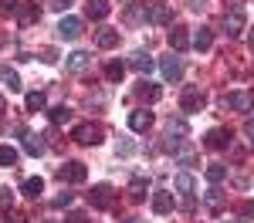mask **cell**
I'll use <instances>...</instances> for the list:
<instances>
[{
	"label": "cell",
	"mask_w": 254,
	"mask_h": 223,
	"mask_svg": "<svg viewBox=\"0 0 254 223\" xmlns=\"http://www.w3.org/2000/svg\"><path fill=\"white\" fill-rule=\"evenodd\" d=\"M102 135H105V129H102V125H95V122L75 125V132H71V139L81 142V145H98V142H102Z\"/></svg>",
	"instance_id": "1"
},
{
	"label": "cell",
	"mask_w": 254,
	"mask_h": 223,
	"mask_svg": "<svg viewBox=\"0 0 254 223\" xmlns=\"http://www.w3.org/2000/svg\"><path fill=\"white\" fill-rule=\"evenodd\" d=\"M244 7H231L227 14H224V31H227V38H241V31H244Z\"/></svg>",
	"instance_id": "2"
},
{
	"label": "cell",
	"mask_w": 254,
	"mask_h": 223,
	"mask_svg": "<svg viewBox=\"0 0 254 223\" xmlns=\"http://www.w3.org/2000/svg\"><path fill=\"white\" fill-rule=\"evenodd\" d=\"M203 101H207V95H203L196 85H190V88L183 91V98H180V108H183L187 115H193V112H200V108H203Z\"/></svg>",
	"instance_id": "3"
},
{
	"label": "cell",
	"mask_w": 254,
	"mask_h": 223,
	"mask_svg": "<svg viewBox=\"0 0 254 223\" xmlns=\"http://www.w3.org/2000/svg\"><path fill=\"white\" fill-rule=\"evenodd\" d=\"M88 203H92V206H98V210H109V206L116 203V193H112V186H105V182L92 186V193H88Z\"/></svg>",
	"instance_id": "4"
},
{
	"label": "cell",
	"mask_w": 254,
	"mask_h": 223,
	"mask_svg": "<svg viewBox=\"0 0 254 223\" xmlns=\"http://www.w3.org/2000/svg\"><path fill=\"white\" fill-rule=\"evenodd\" d=\"M173 186L180 189V193H183V196H187V200H183V210L190 213V210H193V189H196L193 176H190V173H180V176L173 179Z\"/></svg>",
	"instance_id": "5"
},
{
	"label": "cell",
	"mask_w": 254,
	"mask_h": 223,
	"mask_svg": "<svg viewBox=\"0 0 254 223\" xmlns=\"http://www.w3.org/2000/svg\"><path fill=\"white\" fill-rule=\"evenodd\" d=\"M224 105H231L234 112H251L254 108V95L251 91H231V95L224 98Z\"/></svg>",
	"instance_id": "6"
},
{
	"label": "cell",
	"mask_w": 254,
	"mask_h": 223,
	"mask_svg": "<svg viewBox=\"0 0 254 223\" xmlns=\"http://www.w3.org/2000/svg\"><path fill=\"white\" fill-rule=\"evenodd\" d=\"M64 182H85V176H88V169H85V162H64L58 173Z\"/></svg>",
	"instance_id": "7"
},
{
	"label": "cell",
	"mask_w": 254,
	"mask_h": 223,
	"mask_svg": "<svg viewBox=\"0 0 254 223\" xmlns=\"http://www.w3.org/2000/svg\"><path fill=\"white\" fill-rule=\"evenodd\" d=\"M34 20H41V7H38V3H31V0H24V3L17 7V24H20V27H31Z\"/></svg>",
	"instance_id": "8"
},
{
	"label": "cell",
	"mask_w": 254,
	"mask_h": 223,
	"mask_svg": "<svg viewBox=\"0 0 254 223\" xmlns=\"http://www.w3.org/2000/svg\"><path fill=\"white\" fill-rule=\"evenodd\" d=\"M159 71H163V78H166V81H180V78H183V61L176 58V54H170V58H163Z\"/></svg>",
	"instance_id": "9"
},
{
	"label": "cell",
	"mask_w": 254,
	"mask_h": 223,
	"mask_svg": "<svg viewBox=\"0 0 254 223\" xmlns=\"http://www.w3.org/2000/svg\"><path fill=\"white\" fill-rule=\"evenodd\" d=\"M81 34V20L78 17H61L58 20V38L61 41H75Z\"/></svg>",
	"instance_id": "10"
},
{
	"label": "cell",
	"mask_w": 254,
	"mask_h": 223,
	"mask_svg": "<svg viewBox=\"0 0 254 223\" xmlns=\"http://www.w3.org/2000/svg\"><path fill=\"white\" fill-rule=\"evenodd\" d=\"M149 125H153V112H146V108L129 112V129H132V132H146Z\"/></svg>",
	"instance_id": "11"
},
{
	"label": "cell",
	"mask_w": 254,
	"mask_h": 223,
	"mask_svg": "<svg viewBox=\"0 0 254 223\" xmlns=\"http://www.w3.org/2000/svg\"><path fill=\"white\" fill-rule=\"evenodd\" d=\"M170 210H173V193H166V189H156V193H153V213L166 217Z\"/></svg>",
	"instance_id": "12"
},
{
	"label": "cell",
	"mask_w": 254,
	"mask_h": 223,
	"mask_svg": "<svg viewBox=\"0 0 254 223\" xmlns=\"http://www.w3.org/2000/svg\"><path fill=\"white\" fill-rule=\"evenodd\" d=\"M136 98L146 101V105H153V101L163 98V91H159L156 85H149V81H139V85H136Z\"/></svg>",
	"instance_id": "13"
},
{
	"label": "cell",
	"mask_w": 254,
	"mask_h": 223,
	"mask_svg": "<svg viewBox=\"0 0 254 223\" xmlns=\"http://www.w3.org/2000/svg\"><path fill=\"white\" fill-rule=\"evenodd\" d=\"M170 47H173V54H183V51H187V47H190V34H187V31H183V27H173V31H170Z\"/></svg>",
	"instance_id": "14"
},
{
	"label": "cell",
	"mask_w": 254,
	"mask_h": 223,
	"mask_svg": "<svg viewBox=\"0 0 254 223\" xmlns=\"http://www.w3.org/2000/svg\"><path fill=\"white\" fill-rule=\"evenodd\" d=\"M203 203H207V210H210V213H220V210H224V203H227V196L220 193V186H210V189L203 193Z\"/></svg>",
	"instance_id": "15"
},
{
	"label": "cell",
	"mask_w": 254,
	"mask_h": 223,
	"mask_svg": "<svg viewBox=\"0 0 254 223\" xmlns=\"http://www.w3.org/2000/svg\"><path fill=\"white\" fill-rule=\"evenodd\" d=\"M20 193H24L27 200H38L41 193H44V179H41V176H27V179L20 182Z\"/></svg>",
	"instance_id": "16"
},
{
	"label": "cell",
	"mask_w": 254,
	"mask_h": 223,
	"mask_svg": "<svg viewBox=\"0 0 254 223\" xmlns=\"http://www.w3.org/2000/svg\"><path fill=\"white\" fill-rule=\"evenodd\" d=\"M231 145V132L227 129H210L207 132V149H227Z\"/></svg>",
	"instance_id": "17"
},
{
	"label": "cell",
	"mask_w": 254,
	"mask_h": 223,
	"mask_svg": "<svg viewBox=\"0 0 254 223\" xmlns=\"http://www.w3.org/2000/svg\"><path fill=\"white\" fill-rule=\"evenodd\" d=\"M88 64H92L88 51H71V54H68V61H64V68H68V71H85Z\"/></svg>",
	"instance_id": "18"
},
{
	"label": "cell",
	"mask_w": 254,
	"mask_h": 223,
	"mask_svg": "<svg viewBox=\"0 0 254 223\" xmlns=\"http://www.w3.org/2000/svg\"><path fill=\"white\" fill-rule=\"evenodd\" d=\"M129 64H132V68H136L139 75H149V71H153V68H156V61L149 58V54H146V51H136V54H132V58H129Z\"/></svg>",
	"instance_id": "19"
},
{
	"label": "cell",
	"mask_w": 254,
	"mask_h": 223,
	"mask_svg": "<svg viewBox=\"0 0 254 223\" xmlns=\"http://www.w3.org/2000/svg\"><path fill=\"white\" fill-rule=\"evenodd\" d=\"M95 44L102 47V51H112V47L119 44V31H112V27H102V31L95 34Z\"/></svg>",
	"instance_id": "20"
},
{
	"label": "cell",
	"mask_w": 254,
	"mask_h": 223,
	"mask_svg": "<svg viewBox=\"0 0 254 223\" xmlns=\"http://www.w3.org/2000/svg\"><path fill=\"white\" fill-rule=\"evenodd\" d=\"M149 24H166L170 20V3H163V0H156V3H149Z\"/></svg>",
	"instance_id": "21"
},
{
	"label": "cell",
	"mask_w": 254,
	"mask_h": 223,
	"mask_svg": "<svg viewBox=\"0 0 254 223\" xmlns=\"http://www.w3.org/2000/svg\"><path fill=\"white\" fill-rule=\"evenodd\" d=\"M0 81H3L10 91H20V75L10 68V64H0Z\"/></svg>",
	"instance_id": "22"
},
{
	"label": "cell",
	"mask_w": 254,
	"mask_h": 223,
	"mask_svg": "<svg viewBox=\"0 0 254 223\" xmlns=\"http://www.w3.org/2000/svg\"><path fill=\"white\" fill-rule=\"evenodd\" d=\"M207 179H210V186H220V182L227 179V166L224 162H210L207 166Z\"/></svg>",
	"instance_id": "23"
},
{
	"label": "cell",
	"mask_w": 254,
	"mask_h": 223,
	"mask_svg": "<svg viewBox=\"0 0 254 223\" xmlns=\"http://www.w3.org/2000/svg\"><path fill=\"white\" fill-rule=\"evenodd\" d=\"M24 152L27 156H44V142L38 135H31V132H24Z\"/></svg>",
	"instance_id": "24"
},
{
	"label": "cell",
	"mask_w": 254,
	"mask_h": 223,
	"mask_svg": "<svg viewBox=\"0 0 254 223\" xmlns=\"http://www.w3.org/2000/svg\"><path fill=\"white\" fill-rule=\"evenodd\" d=\"M109 10H112V7H109L105 0H88V17H92V20H105V17H109Z\"/></svg>",
	"instance_id": "25"
},
{
	"label": "cell",
	"mask_w": 254,
	"mask_h": 223,
	"mask_svg": "<svg viewBox=\"0 0 254 223\" xmlns=\"http://www.w3.org/2000/svg\"><path fill=\"white\" fill-rule=\"evenodd\" d=\"M146 17H149V7H146V3H132V7L126 10V20H129V24H139V20H146Z\"/></svg>",
	"instance_id": "26"
},
{
	"label": "cell",
	"mask_w": 254,
	"mask_h": 223,
	"mask_svg": "<svg viewBox=\"0 0 254 223\" xmlns=\"http://www.w3.org/2000/svg\"><path fill=\"white\" fill-rule=\"evenodd\" d=\"M146 189H149V182L142 179V176H139V179H132V182H129V200L139 203L142 196H146Z\"/></svg>",
	"instance_id": "27"
},
{
	"label": "cell",
	"mask_w": 254,
	"mask_h": 223,
	"mask_svg": "<svg viewBox=\"0 0 254 223\" xmlns=\"http://www.w3.org/2000/svg\"><path fill=\"white\" fill-rule=\"evenodd\" d=\"M210 44H214V34H210L207 27H200L196 38H193V47H196V51H210Z\"/></svg>",
	"instance_id": "28"
},
{
	"label": "cell",
	"mask_w": 254,
	"mask_h": 223,
	"mask_svg": "<svg viewBox=\"0 0 254 223\" xmlns=\"http://www.w3.org/2000/svg\"><path fill=\"white\" fill-rule=\"evenodd\" d=\"M122 75H126V64L122 61H109L105 64V78L109 81H122Z\"/></svg>",
	"instance_id": "29"
},
{
	"label": "cell",
	"mask_w": 254,
	"mask_h": 223,
	"mask_svg": "<svg viewBox=\"0 0 254 223\" xmlns=\"http://www.w3.org/2000/svg\"><path fill=\"white\" fill-rule=\"evenodd\" d=\"M44 108H48V98L41 91H31L27 95V112H44Z\"/></svg>",
	"instance_id": "30"
},
{
	"label": "cell",
	"mask_w": 254,
	"mask_h": 223,
	"mask_svg": "<svg viewBox=\"0 0 254 223\" xmlns=\"http://www.w3.org/2000/svg\"><path fill=\"white\" fill-rule=\"evenodd\" d=\"M0 166H17V149L14 145H0Z\"/></svg>",
	"instance_id": "31"
},
{
	"label": "cell",
	"mask_w": 254,
	"mask_h": 223,
	"mask_svg": "<svg viewBox=\"0 0 254 223\" xmlns=\"http://www.w3.org/2000/svg\"><path fill=\"white\" fill-rule=\"evenodd\" d=\"M51 122H55V125H68V122H71V108H64V105L51 108Z\"/></svg>",
	"instance_id": "32"
},
{
	"label": "cell",
	"mask_w": 254,
	"mask_h": 223,
	"mask_svg": "<svg viewBox=\"0 0 254 223\" xmlns=\"http://www.w3.org/2000/svg\"><path fill=\"white\" fill-rule=\"evenodd\" d=\"M0 210H3V213H7V210H14V193H10L7 186L0 189Z\"/></svg>",
	"instance_id": "33"
},
{
	"label": "cell",
	"mask_w": 254,
	"mask_h": 223,
	"mask_svg": "<svg viewBox=\"0 0 254 223\" xmlns=\"http://www.w3.org/2000/svg\"><path fill=\"white\" fill-rule=\"evenodd\" d=\"M71 200H75V196H71V193H58V196H55V203H51V206H55V210H64V206H71Z\"/></svg>",
	"instance_id": "34"
},
{
	"label": "cell",
	"mask_w": 254,
	"mask_h": 223,
	"mask_svg": "<svg viewBox=\"0 0 254 223\" xmlns=\"http://www.w3.org/2000/svg\"><path fill=\"white\" fill-rule=\"evenodd\" d=\"M176 162H180V166H193L196 152H190V149H187V152H176Z\"/></svg>",
	"instance_id": "35"
},
{
	"label": "cell",
	"mask_w": 254,
	"mask_h": 223,
	"mask_svg": "<svg viewBox=\"0 0 254 223\" xmlns=\"http://www.w3.org/2000/svg\"><path fill=\"white\" fill-rule=\"evenodd\" d=\"M170 135H187V122H170Z\"/></svg>",
	"instance_id": "36"
},
{
	"label": "cell",
	"mask_w": 254,
	"mask_h": 223,
	"mask_svg": "<svg viewBox=\"0 0 254 223\" xmlns=\"http://www.w3.org/2000/svg\"><path fill=\"white\" fill-rule=\"evenodd\" d=\"M20 3L17 0H0V14H10V10H17Z\"/></svg>",
	"instance_id": "37"
},
{
	"label": "cell",
	"mask_w": 254,
	"mask_h": 223,
	"mask_svg": "<svg viewBox=\"0 0 254 223\" xmlns=\"http://www.w3.org/2000/svg\"><path fill=\"white\" fill-rule=\"evenodd\" d=\"M3 217H7V223H24V213H17V210H7Z\"/></svg>",
	"instance_id": "38"
},
{
	"label": "cell",
	"mask_w": 254,
	"mask_h": 223,
	"mask_svg": "<svg viewBox=\"0 0 254 223\" xmlns=\"http://www.w3.org/2000/svg\"><path fill=\"white\" fill-rule=\"evenodd\" d=\"M48 7H55V10H68L71 0H48Z\"/></svg>",
	"instance_id": "39"
},
{
	"label": "cell",
	"mask_w": 254,
	"mask_h": 223,
	"mask_svg": "<svg viewBox=\"0 0 254 223\" xmlns=\"http://www.w3.org/2000/svg\"><path fill=\"white\" fill-rule=\"evenodd\" d=\"M244 135H248V142L254 145V119H248V122H244Z\"/></svg>",
	"instance_id": "40"
},
{
	"label": "cell",
	"mask_w": 254,
	"mask_h": 223,
	"mask_svg": "<svg viewBox=\"0 0 254 223\" xmlns=\"http://www.w3.org/2000/svg\"><path fill=\"white\" fill-rule=\"evenodd\" d=\"M41 61H48V64H51V61H58V54H55V47H44V51H41Z\"/></svg>",
	"instance_id": "41"
},
{
	"label": "cell",
	"mask_w": 254,
	"mask_h": 223,
	"mask_svg": "<svg viewBox=\"0 0 254 223\" xmlns=\"http://www.w3.org/2000/svg\"><path fill=\"white\" fill-rule=\"evenodd\" d=\"M241 217L251 220V217H254V203H244V206H241Z\"/></svg>",
	"instance_id": "42"
},
{
	"label": "cell",
	"mask_w": 254,
	"mask_h": 223,
	"mask_svg": "<svg viewBox=\"0 0 254 223\" xmlns=\"http://www.w3.org/2000/svg\"><path fill=\"white\" fill-rule=\"evenodd\" d=\"M68 223H88V220H85V213H71V217H68Z\"/></svg>",
	"instance_id": "43"
},
{
	"label": "cell",
	"mask_w": 254,
	"mask_h": 223,
	"mask_svg": "<svg viewBox=\"0 0 254 223\" xmlns=\"http://www.w3.org/2000/svg\"><path fill=\"white\" fill-rule=\"evenodd\" d=\"M248 47H251V51H254V31H251V38H248Z\"/></svg>",
	"instance_id": "44"
},
{
	"label": "cell",
	"mask_w": 254,
	"mask_h": 223,
	"mask_svg": "<svg viewBox=\"0 0 254 223\" xmlns=\"http://www.w3.org/2000/svg\"><path fill=\"white\" fill-rule=\"evenodd\" d=\"M126 223H142V220H139V217H129V220H126Z\"/></svg>",
	"instance_id": "45"
},
{
	"label": "cell",
	"mask_w": 254,
	"mask_h": 223,
	"mask_svg": "<svg viewBox=\"0 0 254 223\" xmlns=\"http://www.w3.org/2000/svg\"><path fill=\"white\" fill-rule=\"evenodd\" d=\"M3 108H7V105H3V95H0V115H3Z\"/></svg>",
	"instance_id": "46"
}]
</instances>
